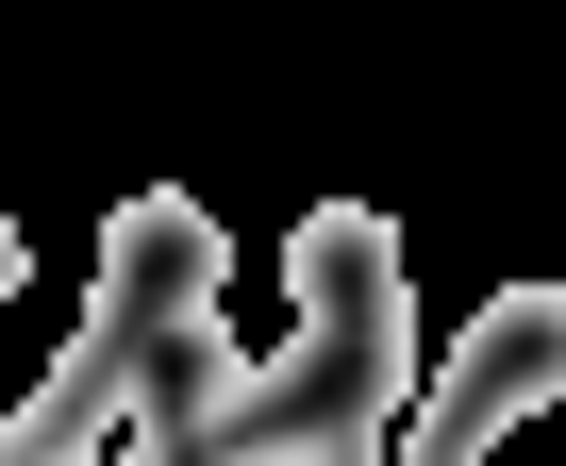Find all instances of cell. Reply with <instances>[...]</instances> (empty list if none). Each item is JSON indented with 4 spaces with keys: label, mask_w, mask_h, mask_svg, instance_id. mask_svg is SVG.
Listing matches in <instances>:
<instances>
[{
    "label": "cell",
    "mask_w": 566,
    "mask_h": 466,
    "mask_svg": "<svg viewBox=\"0 0 566 466\" xmlns=\"http://www.w3.org/2000/svg\"><path fill=\"white\" fill-rule=\"evenodd\" d=\"M549 400H566V284H500V300L467 317V350L400 400L384 466H500V433L549 416Z\"/></svg>",
    "instance_id": "1"
},
{
    "label": "cell",
    "mask_w": 566,
    "mask_h": 466,
    "mask_svg": "<svg viewBox=\"0 0 566 466\" xmlns=\"http://www.w3.org/2000/svg\"><path fill=\"white\" fill-rule=\"evenodd\" d=\"M217 284H233V233L200 216V200H117V233H101V317L134 333V350H167V333H200L217 317Z\"/></svg>",
    "instance_id": "2"
},
{
    "label": "cell",
    "mask_w": 566,
    "mask_h": 466,
    "mask_svg": "<svg viewBox=\"0 0 566 466\" xmlns=\"http://www.w3.org/2000/svg\"><path fill=\"white\" fill-rule=\"evenodd\" d=\"M200 466H384V416H283L250 449H200Z\"/></svg>",
    "instance_id": "3"
},
{
    "label": "cell",
    "mask_w": 566,
    "mask_h": 466,
    "mask_svg": "<svg viewBox=\"0 0 566 466\" xmlns=\"http://www.w3.org/2000/svg\"><path fill=\"white\" fill-rule=\"evenodd\" d=\"M0 300H18V216H0Z\"/></svg>",
    "instance_id": "4"
}]
</instances>
